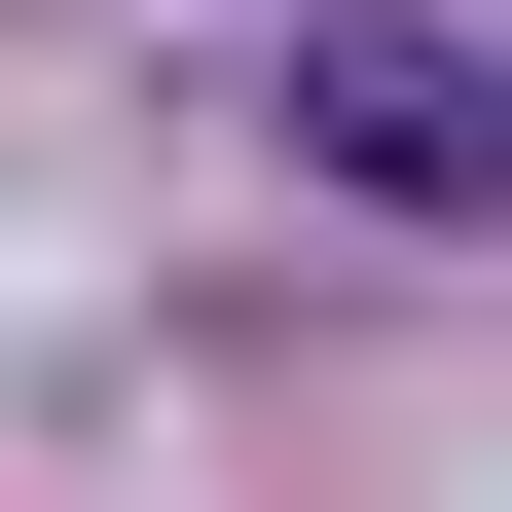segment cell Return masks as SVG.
Wrapping results in <instances>:
<instances>
[{
  "label": "cell",
  "instance_id": "1",
  "mask_svg": "<svg viewBox=\"0 0 512 512\" xmlns=\"http://www.w3.org/2000/svg\"><path fill=\"white\" fill-rule=\"evenodd\" d=\"M293 183H366L403 256H476V220H512V37H403V0H330V37H293Z\"/></svg>",
  "mask_w": 512,
  "mask_h": 512
}]
</instances>
